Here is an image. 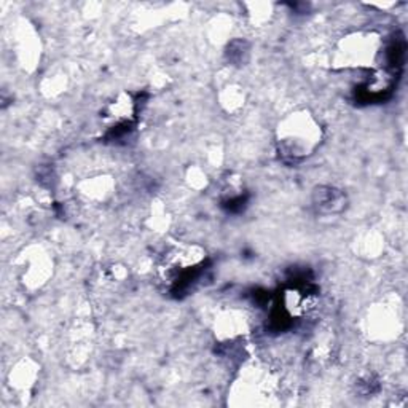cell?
<instances>
[{
  "mask_svg": "<svg viewBox=\"0 0 408 408\" xmlns=\"http://www.w3.org/2000/svg\"><path fill=\"white\" fill-rule=\"evenodd\" d=\"M313 207L319 214H338L346 207V195L335 187H319L313 193Z\"/></svg>",
  "mask_w": 408,
  "mask_h": 408,
  "instance_id": "cell-1",
  "label": "cell"
},
{
  "mask_svg": "<svg viewBox=\"0 0 408 408\" xmlns=\"http://www.w3.org/2000/svg\"><path fill=\"white\" fill-rule=\"evenodd\" d=\"M247 55H249V45H247L246 42L235 40L230 47H228L227 56H228V61L233 62V64L236 66L242 64V62L246 61Z\"/></svg>",
  "mask_w": 408,
  "mask_h": 408,
  "instance_id": "cell-2",
  "label": "cell"
}]
</instances>
